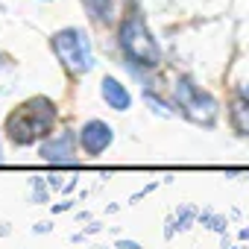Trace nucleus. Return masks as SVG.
<instances>
[{
    "instance_id": "9",
    "label": "nucleus",
    "mask_w": 249,
    "mask_h": 249,
    "mask_svg": "<svg viewBox=\"0 0 249 249\" xmlns=\"http://www.w3.org/2000/svg\"><path fill=\"white\" fill-rule=\"evenodd\" d=\"M85 9L91 12L94 21L106 24V21H111V15H114V0H85Z\"/></svg>"
},
{
    "instance_id": "2",
    "label": "nucleus",
    "mask_w": 249,
    "mask_h": 249,
    "mask_svg": "<svg viewBox=\"0 0 249 249\" xmlns=\"http://www.w3.org/2000/svg\"><path fill=\"white\" fill-rule=\"evenodd\" d=\"M117 44L123 50V56H126L129 68H144V71H153L161 65V47L156 41V36L150 33L144 15L138 9L129 6V12L123 15L120 21V30H117Z\"/></svg>"
},
{
    "instance_id": "7",
    "label": "nucleus",
    "mask_w": 249,
    "mask_h": 249,
    "mask_svg": "<svg viewBox=\"0 0 249 249\" xmlns=\"http://www.w3.org/2000/svg\"><path fill=\"white\" fill-rule=\"evenodd\" d=\"M100 94H103V100L108 103V108H114V111H126V108L132 106V91L123 85L120 79H114V76H103Z\"/></svg>"
},
{
    "instance_id": "4",
    "label": "nucleus",
    "mask_w": 249,
    "mask_h": 249,
    "mask_svg": "<svg viewBox=\"0 0 249 249\" xmlns=\"http://www.w3.org/2000/svg\"><path fill=\"white\" fill-rule=\"evenodd\" d=\"M173 97H176L179 111H182L191 123H196V126H214L220 106H217V100H214L208 91H202L191 76H179V79H176Z\"/></svg>"
},
{
    "instance_id": "8",
    "label": "nucleus",
    "mask_w": 249,
    "mask_h": 249,
    "mask_svg": "<svg viewBox=\"0 0 249 249\" xmlns=\"http://www.w3.org/2000/svg\"><path fill=\"white\" fill-rule=\"evenodd\" d=\"M229 120L237 135H249V97H234L229 108Z\"/></svg>"
},
{
    "instance_id": "5",
    "label": "nucleus",
    "mask_w": 249,
    "mask_h": 249,
    "mask_svg": "<svg viewBox=\"0 0 249 249\" xmlns=\"http://www.w3.org/2000/svg\"><path fill=\"white\" fill-rule=\"evenodd\" d=\"M111 141H114V129L108 126L106 120H88L85 126L79 129V147H82V153L88 156V159H97V156H103L108 147H111Z\"/></svg>"
},
{
    "instance_id": "10",
    "label": "nucleus",
    "mask_w": 249,
    "mask_h": 249,
    "mask_svg": "<svg viewBox=\"0 0 249 249\" xmlns=\"http://www.w3.org/2000/svg\"><path fill=\"white\" fill-rule=\"evenodd\" d=\"M0 161H3V150H0Z\"/></svg>"
},
{
    "instance_id": "1",
    "label": "nucleus",
    "mask_w": 249,
    "mask_h": 249,
    "mask_svg": "<svg viewBox=\"0 0 249 249\" xmlns=\"http://www.w3.org/2000/svg\"><path fill=\"white\" fill-rule=\"evenodd\" d=\"M56 120H59V108L50 97H30L6 114L3 132H6L9 144L30 147L53 132Z\"/></svg>"
},
{
    "instance_id": "3",
    "label": "nucleus",
    "mask_w": 249,
    "mask_h": 249,
    "mask_svg": "<svg viewBox=\"0 0 249 249\" xmlns=\"http://www.w3.org/2000/svg\"><path fill=\"white\" fill-rule=\"evenodd\" d=\"M50 47H53L56 59L62 62V68H65L71 76H85V73L94 68V47H91V38H88V33L79 30V27H68V30L53 33Z\"/></svg>"
},
{
    "instance_id": "6",
    "label": "nucleus",
    "mask_w": 249,
    "mask_h": 249,
    "mask_svg": "<svg viewBox=\"0 0 249 249\" xmlns=\"http://www.w3.org/2000/svg\"><path fill=\"white\" fill-rule=\"evenodd\" d=\"M38 156L50 164H73L76 156H73V135L71 132H62V135H53L47 138L41 147H38Z\"/></svg>"
}]
</instances>
